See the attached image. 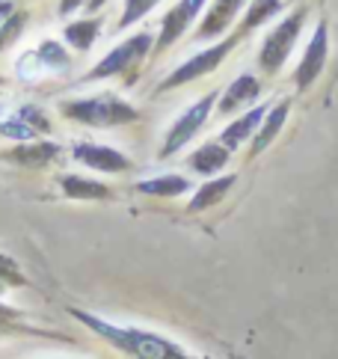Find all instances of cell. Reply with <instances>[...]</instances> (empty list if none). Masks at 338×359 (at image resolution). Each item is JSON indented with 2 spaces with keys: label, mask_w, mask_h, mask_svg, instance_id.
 Segmentation results:
<instances>
[{
  "label": "cell",
  "mask_w": 338,
  "mask_h": 359,
  "mask_svg": "<svg viewBox=\"0 0 338 359\" xmlns=\"http://www.w3.org/2000/svg\"><path fill=\"white\" fill-rule=\"evenodd\" d=\"M89 0H60V15H72V12L83 9Z\"/></svg>",
  "instance_id": "cell-26"
},
{
  "label": "cell",
  "mask_w": 338,
  "mask_h": 359,
  "mask_svg": "<svg viewBox=\"0 0 338 359\" xmlns=\"http://www.w3.org/2000/svg\"><path fill=\"white\" fill-rule=\"evenodd\" d=\"M6 279H9V282H15V285H21V282H24L21 273L15 271V264H12L6 255H0V285H4ZM4 318H6V309H0V320H4Z\"/></svg>",
  "instance_id": "cell-25"
},
{
  "label": "cell",
  "mask_w": 338,
  "mask_h": 359,
  "mask_svg": "<svg viewBox=\"0 0 338 359\" xmlns=\"http://www.w3.org/2000/svg\"><path fill=\"white\" fill-rule=\"evenodd\" d=\"M0 83H4V78H0Z\"/></svg>",
  "instance_id": "cell-29"
},
{
  "label": "cell",
  "mask_w": 338,
  "mask_h": 359,
  "mask_svg": "<svg viewBox=\"0 0 338 359\" xmlns=\"http://www.w3.org/2000/svg\"><path fill=\"white\" fill-rule=\"evenodd\" d=\"M104 4H107V0H89V4H86V9H89V12H95V9H101Z\"/></svg>",
  "instance_id": "cell-28"
},
{
  "label": "cell",
  "mask_w": 338,
  "mask_h": 359,
  "mask_svg": "<svg viewBox=\"0 0 338 359\" xmlns=\"http://www.w3.org/2000/svg\"><path fill=\"white\" fill-rule=\"evenodd\" d=\"M12 12H15V9H12L9 0H0V24H4V21L12 15Z\"/></svg>",
  "instance_id": "cell-27"
},
{
  "label": "cell",
  "mask_w": 338,
  "mask_h": 359,
  "mask_svg": "<svg viewBox=\"0 0 338 359\" xmlns=\"http://www.w3.org/2000/svg\"><path fill=\"white\" fill-rule=\"evenodd\" d=\"M303 24H306V6L294 9L288 18H282L276 27L264 36L262 50H258V66H262L264 74H276L285 66V60L291 57L297 39H300Z\"/></svg>",
  "instance_id": "cell-3"
},
{
  "label": "cell",
  "mask_w": 338,
  "mask_h": 359,
  "mask_svg": "<svg viewBox=\"0 0 338 359\" xmlns=\"http://www.w3.org/2000/svg\"><path fill=\"white\" fill-rule=\"evenodd\" d=\"M72 158L95 172H128L131 170V158L110 146H98V143H77L72 149Z\"/></svg>",
  "instance_id": "cell-11"
},
{
  "label": "cell",
  "mask_w": 338,
  "mask_h": 359,
  "mask_svg": "<svg viewBox=\"0 0 338 359\" xmlns=\"http://www.w3.org/2000/svg\"><path fill=\"white\" fill-rule=\"evenodd\" d=\"M4 161L15 166H30V170H42V166L54 163L60 158V146L50 140H33V143H18L15 149H9L0 155Z\"/></svg>",
  "instance_id": "cell-13"
},
{
  "label": "cell",
  "mask_w": 338,
  "mask_h": 359,
  "mask_svg": "<svg viewBox=\"0 0 338 359\" xmlns=\"http://www.w3.org/2000/svg\"><path fill=\"white\" fill-rule=\"evenodd\" d=\"M285 4L282 0H252V6H250V12H246V21H243V27L238 30L241 36H246V33H252L255 27H262L264 21H270L276 12L282 9Z\"/></svg>",
  "instance_id": "cell-22"
},
{
  "label": "cell",
  "mask_w": 338,
  "mask_h": 359,
  "mask_svg": "<svg viewBox=\"0 0 338 359\" xmlns=\"http://www.w3.org/2000/svg\"><path fill=\"white\" fill-rule=\"evenodd\" d=\"M60 190H62V194H66L69 199H83V202L107 199V196H110L107 184L93 182V178H83V175H62V178H60Z\"/></svg>",
  "instance_id": "cell-19"
},
{
  "label": "cell",
  "mask_w": 338,
  "mask_h": 359,
  "mask_svg": "<svg viewBox=\"0 0 338 359\" xmlns=\"http://www.w3.org/2000/svg\"><path fill=\"white\" fill-rule=\"evenodd\" d=\"M238 39H241V33H235V36H229V39H223V42H217V45H211V48H205V50H199L196 57H190V60H184L181 66H175L173 72L166 74V78L161 81V86L158 89H178V86H184V83H193V81H199V78H205V74H211V72H217L219 66H223V60L235 50V45H238Z\"/></svg>",
  "instance_id": "cell-6"
},
{
  "label": "cell",
  "mask_w": 338,
  "mask_h": 359,
  "mask_svg": "<svg viewBox=\"0 0 338 359\" xmlns=\"http://www.w3.org/2000/svg\"><path fill=\"white\" fill-rule=\"evenodd\" d=\"M288 113H291V98H285V101H279L273 110H267V116H264V122H262V128H258V134L252 137V155H262L264 149H270V143L279 137V131H282V125L288 122Z\"/></svg>",
  "instance_id": "cell-16"
},
{
  "label": "cell",
  "mask_w": 338,
  "mask_h": 359,
  "mask_svg": "<svg viewBox=\"0 0 338 359\" xmlns=\"http://www.w3.org/2000/svg\"><path fill=\"white\" fill-rule=\"evenodd\" d=\"M258 95H262V81H258L255 74H241V78L229 83L223 98H219V104H217L219 116H231V113H238V110H246Z\"/></svg>",
  "instance_id": "cell-14"
},
{
  "label": "cell",
  "mask_w": 338,
  "mask_h": 359,
  "mask_svg": "<svg viewBox=\"0 0 338 359\" xmlns=\"http://www.w3.org/2000/svg\"><path fill=\"white\" fill-rule=\"evenodd\" d=\"M30 24V15L27 12H12V15L0 24V50H6L12 42L18 39V36L24 33V27Z\"/></svg>",
  "instance_id": "cell-24"
},
{
  "label": "cell",
  "mask_w": 338,
  "mask_h": 359,
  "mask_svg": "<svg viewBox=\"0 0 338 359\" xmlns=\"http://www.w3.org/2000/svg\"><path fill=\"white\" fill-rule=\"evenodd\" d=\"M190 187L193 184L184 175H158V178H146V182L137 184V190L146 196H181V194H187Z\"/></svg>",
  "instance_id": "cell-21"
},
{
  "label": "cell",
  "mask_w": 338,
  "mask_h": 359,
  "mask_svg": "<svg viewBox=\"0 0 338 359\" xmlns=\"http://www.w3.org/2000/svg\"><path fill=\"white\" fill-rule=\"evenodd\" d=\"M0 134L9 137V140H18V143H33L36 137L50 134V119L45 116L42 107L24 104L12 113L9 119L0 122Z\"/></svg>",
  "instance_id": "cell-10"
},
{
  "label": "cell",
  "mask_w": 338,
  "mask_h": 359,
  "mask_svg": "<svg viewBox=\"0 0 338 359\" xmlns=\"http://www.w3.org/2000/svg\"><path fill=\"white\" fill-rule=\"evenodd\" d=\"M60 113L72 122H81L89 128H116V125H131L140 119V113L134 104H128L125 98L113 93L89 95V98H72L62 101Z\"/></svg>",
  "instance_id": "cell-2"
},
{
  "label": "cell",
  "mask_w": 338,
  "mask_h": 359,
  "mask_svg": "<svg viewBox=\"0 0 338 359\" xmlns=\"http://www.w3.org/2000/svg\"><path fill=\"white\" fill-rule=\"evenodd\" d=\"M241 6H243V0H214V4L208 6V12H205L199 30H196V42H208V39L223 36L231 24H235Z\"/></svg>",
  "instance_id": "cell-12"
},
{
  "label": "cell",
  "mask_w": 338,
  "mask_h": 359,
  "mask_svg": "<svg viewBox=\"0 0 338 359\" xmlns=\"http://www.w3.org/2000/svg\"><path fill=\"white\" fill-rule=\"evenodd\" d=\"M187 163L196 175H217L229 163V149L223 143H205L193 151Z\"/></svg>",
  "instance_id": "cell-17"
},
{
  "label": "cell",
  "mask_w": 338,
  "mask_h": 359,
  "mask_svg": "<svg viewBox=\"0 0 338 359\" xmlns=\"http://www.w3.org/2000/svg\"><path fill=\"white\" fill-rule=\"evenodd\" d=\"M231 184H235V175L211 178V182L199 184V190H196V194H193V199L187 202V211H190V214H199V211H205V208H214V205L231 190Z\"/></svg>",
  "instance_id": "cell-18"
},
{
  "label": "cell",
  "mask_w": 338,
  "mask_h": 359,
  "mask_svg": "<svg viewBox=\"0 0 338 359\" xmlns=\"http://www.w3.org/2000/svg\"><path fill=\"white\" fill-rule=\"evenodd\" d=\"M161 0H125V6H122V18H119V30H128V27H134L137 21H142L149 15V12L158 6Z\"/></svg>",
  "instance_id": "cell-23"
},
{
  "label": "cell",
  "mask_w": 338,
  "mask_h": 359,
  "mask_svg": "<svg viewBox=\"0 0 338 359\" xmlns=\"http://www.w3.org/2000/svg\"><path fill=\"white\" fill-rule=\"evenodd\" d=\"M98 33H101V18H83V21H74L66 27V42L77 54H86V50L95 45Z\"/></svg>",
  "instance_id": "cell-20"
},
{
  "label": "cell",
  "mask_w": 338,
  "mask_h": 359,
  "mask_svg": "<svg viewBox=\"0 0 338 359\" xmlns=\"http://www.w3.org/2000/svg\"><path fill=\"white\" fill-rule=\"evenodd\" d=\"M69 315L74 320H81L86 330H93L95 336H101L104 341H110L116 351L128 353L131 359H196L190 356L178 341L161 336V332L151 330H140V327H122V324H110L93 312L83 309H69Z\"/></svg>",
  "instance_id": "cell-1"
},
{
  "label": "cell",
  "mask_w": 338,
  "mask_h": 359,
  "mask_svg": "<svg viewBox=\"0 0 338 359\" xmlns=\"http://www.w3.org/2000/svg\"><path fill=\"white\" fill-rule=\"evenodd\" d=\"M72 66L69 50L62 48L54 39H42L36 48H30L27 54H21L15 62V74L24 83H36L42 78H50V74H66Z\"/></svg>",
  "instance_id": "cell-5"
},
{
  "label": "cell",
  "mask_w": 338,
  "mask_h": 359,
  "mask_svg": "<svg viewBox=\"0 0 338 359\" xmlns=\"http://www.w3.org/2000/svg\"><path fill=\"white\" fill-rule=\"evenodd\" d=\"M205 4L208 0H178V4L169 9L163 15V21H161V33H158V39H154V50L163 54L166 48H173L181 36L190 30V24L202 15Z\"/></svg>",
  "instance_id": "cell-8"
},
{
  "label": "cell",
  "mask_w": 338,
  "mask_h": 359,
  "mask_svg": "<svg viewBox=\"0 0 338 359\" xmlns=\"http://www.w3.org/2000/svg\"><path fill=\"white\" fill-rule=\"evenodd\" d=\"M267 104H258V107H250L243 113V116H238L235 122H231L226 131H223V137H219V143H223L229 151L231 149H238L241 143H250V140L258 134V128H262V122H264V116H267Z\"/></svg>",
  "instance_id": "cell-15"
},
{
  "label": "cell",
  "mask_w": 338,
  "mask_h": 359,
  "mask_svg": "<svg viewBox=\"0 0 338 359\" xmlns=\"http://www.w3.org/2000/svg\"><path fill=\"white\" fill-rule=\"evenodd\" d=\"M151 48H154V36L149 30H140L131 36V39L116 45L101 62H95V66L86 72L83 81H107V78H116V74L131 72L151 54Z\"/></svg>",
  "instance_id": "cell-4"
},
{
  "label": "cell",
  "mask_w": 338,
  "mask_h": 359,
  "mask_svg": "<svg viewBox=\"0 0 338 359\" xmlns=\"http://www.w3.org/2000/svg\"><path fill=\"white\" fill-rule=\"evenodd\" d=\"M217 104V89H211L208 95H202L196 104H190L181 116L175 119V125L166 131V140H163V146H161V158H169V155H178L181 149H184L193 137H196L205 122L211 119V110Z\"/></svg>",
  "instance_id": "cell-7"
},
{
  "label": "cell",
  "mask_w": 338,
  "mask_h": 359,
  "mask_svg": "<svg viewBox=\"0 0 338 359\" xmlns=\"http://www.w3.org/2000/svg\"><path fill=\"white\" fill-rule=\"evenodd\" d=\"M327 57H330V27L327 21H318L315 33H311V42L306 45V54L297 66V74H294V86L297 89H309L320 78L323 66H327Z\"/></svg>",
  "instance_id": "cell-9"
}]
</instances>
